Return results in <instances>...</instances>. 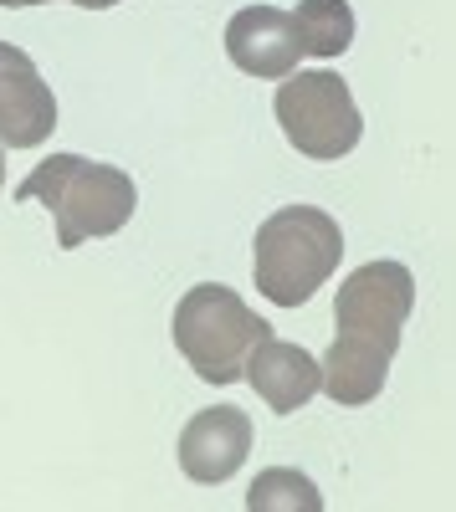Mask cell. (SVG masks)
<instances>
[{
	"mask_svg": "<svg viewBox=\"0 0 456 512\" xmlns=\"http://www.w3.org/2000/svg\"><path fill=\"white\" fill-rule=\"evenodd\" d=\"M226 57L246 72V77H287L303 62V36L293 11L277 6H246L231 16L226 26Z\"/></svg>",
	"mask_w": 456,
	"mask_h": 512,
	"instance_id": "8",
	"label": "cell"
},
{
	"mask_svg": "<svg viewBox=\"0 0 456 512\" xmlns=\"http://www.w3.org/2000/svg\"><path fill=\"white\" fill-rule=\"evenodd\" d=\"M246 451H252V420H246V410H236V405L195 410L190 425L180 431V466L200 487H216V482L236 477Z\"/></svg>",
	"mask_w": 456,
	"mask_h": 512,
	"instance_id": "7",
	"label": "cell"
},
{
	"mask_svg": "<svg viewBox=\"0 0 456 512\" xmlns=\"http://www.w3.org/2000/svg\"><path fill=\"white\" fill-rule=\"evenodd\" d=\"M267 338V323L221 282H200L175 308V349L205 384H236L241 364Z\"/></svg>",
	"mask_w": 456,
	"mask_h": 512,
	"instance_id": "3",
	"label": "cell"
},
{
	"mask_svg": "<svg viewBox=\"0 0 456 512\" xmlns=\"http://www.w3.org/2000/svg\"><path fill=\"white\" fill-rule=\"evenodd\" d=\"M246 507H252V512H272V507L318 512L323 497H318V487H313L303 472H293V466H272V472H262V477L252 482V492H246Z\"/></svg>",
	"mask_w": 456,
	"mask_h": 512,
	"instance_id": "12",
	"label": "cell"
},
{
	"mask_svg": "<svg viewBox=\"0 0 456 512\" xmlns=\"http://www.w3.org/2000/svg\"><path fill=\"white\" fill-rule=\"evenodd\" d=\"M416 308V277L400 262H364L349 272V282L334 297V323L344 338L375 344L395 359L400 349V328Z\"/></svg>",
	"mask_w": 456,
	"mask_h": 512,
	"instance_id": "5",
	"label": "cell"
},
{
	"mask_svg": "<svg viewBox=\"0 0 456 512\" xmlns=\"http://www.w3.org/2000/svg\"><path fill=\"white\" fill-rule=\"evenodd\" d=\"M277 123L287 144L318 164L344 159L364 134L359 103L349 98V82L339 72H287L277 88Z\"/></svg>",
	"mask_w": 456,
	"mask_h": 512,
	"instance_id": "4",
	"label": "cell"
},
{
	"mask_svg": "<svg viewBox=\"0 0 456 512\" xmlns=\"http://www.w3.org/2000/svg\"><path fill=\"white\" fill-rule=\"evenodd\" d=\"M16 200L47 205L52 221H57V246L72 251L93 236H113V231L129 226L139 190L118 164L82 159V154H52L21 180Z\"/></svg>",
	"mask_w": 456,
	"mask_h": 512,
	"instance_id": "1",
	"label": "cell"
},
{
	"mask_svg": "<svg viewBox=\"0 0 456 512\" xmlns=\"http://www.w3.org/2000/svg\"><path fill=\"white\" fill-rule=\"evenodd\" d=\"M344 262V231L318 205H282L257 231V287L277 308H303Z\"/></svg>",
	"mask_w": 456,
	"mask_h": 512,
	"instance_id": "2",
	"label": "cell"
},
{
	"mask_svg": "<svg viewBox=\"0 0 456 512\" xmlns=\"http://www.w3.org/2000/svg\"><path fill=\"white\" fill-rule=\"evenodd\" d=\"M82 11H108V6H118V0H77Z\"/></svg>",
	"mask_w": 456,
	"mask_h": 512,
	"instance_id": "13",
	"label": "cell"
},
{
	"mask_svg": "<svg viewBox=\"0 0 456 512\" xmlns=\"http://www.w3.org/2000/svg\"><path fill=\"white\" fill-rule=\"evenodd\" d=\"M0 185H6V154H0Z\"/></svg>",
	"mask_w": 456,
	"mask_h": 512,
	"instance_id": "15",
	"label": "cell"
},
{
	"mask_svg": "<svg viewBox=\"0 0 456 512\" xmlns=\"http://www.w3.org/2000/svg\"><path fill=\"white\" fill-rule=\"evenodd\" d=\"M298 36H303V57H339L354 41V11L349 0H298Z\"/></svg>",
	"mask_w": 456,
	"mask_h": 512,
	"instance_id": "11",
	"label": "cell"
},
{
	"mask_svg": "<svg viewBox=\"0 0 456 512\" xmlns=\"http://www.w3.org/2000/svg\"><path fill=\"white\" fill-rule=\"evenodd\" d=\"M0 6H47V0H0Z\"/></svg>",
	"mask_w": 456,
	"mask_h": 512,
	"instance_id": "14",
	"label": "cell"
},
{
	"mask_svg": "<svg viewBox=\"0 0 456 512\" xmlns=\"http://www.w3.org/2000/svg\"><path fill=\"white\" fill-rule=\"evenodd\" d=\"M241 374L252 379V390L267 400V410H277V415H293V410H303L313 395H318V359L308 354V349H298V344H287V338H262V344L246 354V364H241Z\"/></svg>",
	"mask_w": 456,
	"mask_h": 512,
	"instance_id": "9",
	"label": "cell"
},
{
	"mask_svg": "<svg viewBox=\"0 0 456 512\" xmlns=\"http://www.w3.org/2000/svg\"><path fill=\"white\" fill-rule=\"evenodd\" d=\"M57 128V98L41 82L36 62L0 41V144L11 149H36L41 139H52Z\"/></svg>",
	"mask_w": 456,
	"mask_h": 512,
	"instance_id": "6",
	"label": "cell"
},
{
	"mask_svg": "<svg viewBox=\"0 0 456 512\" xmlns=\"http://www.w3.org/2000/svg\"><path fill=\"white\" fill-rule=\"evenodd\" d=\"M318 390H328L339 405H369L385 390V374H390V354L375 344H359V338H334L318 364Z\"/></svg>",
	"mask_w": 456,
	"mask_h": 512,
	"instance_id": "10",
	"label": "cell"
}]
</instances>
